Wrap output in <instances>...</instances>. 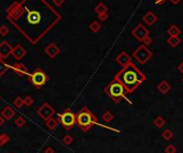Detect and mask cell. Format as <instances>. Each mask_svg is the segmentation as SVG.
I'll return each mask as SVG.
<instances>
[{
  "instance_id": "1",
  "label": "cell",
  "mask_w": 183,
  "mask_h": 153,
  "mask_svg": "<svg viewBox=\"0 0 183 153\" xmlns=\"http://www.w3.org/2000/svg\"><path fill=\"white\" fill-rule=\"evenodd\" d=\"M115 80L121 82L128 93L135 91L141 82H145V75L135 64L129 63L116 74Z\"/></svg>"
},
{
  "instance_id": "2",
  "label": "cell",
  "mask_w": 183,
  "mask_h": 153,
  "mask_svg": "<svg viewBox=\"0 0 183 153\" xmlns=\"http://www.w3.org/2000/svg\"><path fill=\"white\" fill-rule=\"evenodd\" d=\"M105 91L107 92V94L111 97V99L115 101V102H119L121 99L126 97V89L123 85L121 84L117 80H114L113 82H111L108 87L105 89Z\"/></svg>"
},
{
  "instance_id": "3",
  "label": "cell",
  "mask_w": 183,
  "mask_h": 153,
  "mask_svg": "<svg viewBox=\"0 0 183 153\" xmlns=\"http://www.w3.org/2000/svg\"><path fill=\"white\" fill-rule=\"evenodd\" d=\"M75 123H78V125L82 128L84 131L88 130L93 124L97 123V119L93 116V114L88 109L84 108L82 111L77 116V121Z\"/></svg>"
},
{
  "instance_id": "4",
  "label": "cell",
  "mask_w": 183,
  "mask_h": 153,
  "mask_svg": "<svg viewBox=\"0 0 183 153\" xmlns=\"http://www.w3.org/2000/svg\"><path fill=\"white\" fill-rule=\"evenodd\" d=\"M132 34L134 36L135 39H137L138 41H140L141 43H143V45L148 46L150 44H152L153 40L152 38L150 36V32L145 26L142 24L137 25L132 31Z\"/></svg>"
},
{
  "instance_id": "5",
  "label": "cell",
  "mask_w": 183,
  "mask_h": 153,
  "mask_svg": "<svg viewBox=\"0 0 183 153\" xmlns=\"http://www.w3.org/2000/svg\"><path fill=\"white\" fill-rule=\"evenodd\" d=\"M152 56H153L152 51H150L145 45H143V44L140 45L139 47L133 53V57L141 64H145V62L149 61L150 59L152 58Z\"/></svg>"
},
{
  "instance_id": "6",
  "label": "cell",
  "mask_w": 183,
  "mask_h": 153,
  "mask_svg": "<svg viewBox=\"0 0 183 153\" xmlns=\"http://www.w3.org/2000/svg\"><path fill=\"white\" fill-rule=\"evenodd\" d=\"M75 121H77V116L69 109L65 110L63 114L58 115V122H59L63 126H65L67 130H69L70 128H72L73 125L75 124Z\"/></svg>"
},
{
  "instance_id": "7",
  "label": "cell",
  "mask_w": 183,
  "mask_h": 153,
  "mask_svg": "<svg viewBox=\"0 0 183 153\" xmlns=\"http://www.w3.org/2000/svg\"><path fill=\"white\" fill-rule=\"evenodd\" d=\"M30 80L35 87L41 88L45 85V82H47V77L42 70L38 69L37 71H35L34 73L30 75Z\"/></svg>"
},
{
  "instance_id": "8",
  "label": "cell",
  "mask_w": 183,
  "mask_h": 153,
  "mask_svg": "<svg viewBox=\"0 0 183 153\" xmlns=\"http://www.w3.org/2000/svg\"><path fill=\"white\" fill-rule=\"evenodd\" d=\"M54 114H55V110L53 109L47 103H44L41 107L38 109V115L40 116L42 119H44V120H47V119L52 118V116L54 115Z\"/></svg>"
},
{
  "instance_id": "9",
  "label": "cell",
  "mask_w": 183,
  "mask_h": 153,
  "mask_svg": "<svg viewBox=\"0 0 183 153\" xmlns=\"http://www.w3.org/2000/svg\"><path fill=\"white\" fill-rule=\"evenodd\" d=\"M44 51H45V54H47L50 58H55L57 55L59 54L60 49L55 43H51V44H49L47 47H45Z\"/></svg>"
},
{
  "instance_id": "10",
  "label": "cell",
  "mask_w": 183,
  "mask_h": 153,
  "mask_svg": "<svg viewBox=\"0 0 183 153\" xmlns=\"http://www.w3.org/2000/svg\"><path fill=\"white\" fill-rule=\"evenodd\" d=\"M12 46L10 45V43H8L7 41H2L0 43V56L1 58H7L9 55L12 53Z\"/></svg>"
},
{
  "instance_id": "11",
  "label": "cell",
  "mask_w": 183,
  "mask_h": 153,
  "mask_svg": "<svg viewBox=\"0 0 183 153\" xmlns=\"http://www.w3.org/2000/svg\"><path fill=\"white\" fill-rule=\"evenodd\" d=\"M116 62L124 68V66L128 65L129 63H132V59H130V57L128 56L127 53L122 51L121 54L117 55V57H116Z\"/></svg>"
},
{
  "instance_id": "12",
  "label": "cell",
  "mask_w": 183,
  "mask_h": 153,
  "mask_svg": "<svg viewBox=\"0 0 183 153\" xmlns=\"http://www.w3.org/2000/svg\"><path fill=\"white\" fill-rule=\"evenodd\" d=\"M142 21H143V23L145 24H147L148 26H152L157 22V16L155 15L154 12L149 11V12L145 13V16L142 17Z\"/></svg>"
},
{
  "instance_id": "13",
  "label": "cell",
  "mask_w": 183,
  "mask_h": 153,
  "mask_svg": "<svg viewBox=\"0 0 183 153\" xmlns=\"http://www.w3.org/2000/svg\"><path fill=\"white\" fill-rule=\"evenodd\" d=\"M12 56L16 59V60H21L24 56L26 55V51L23 48V46L21 45H15L12 48Z\"/></svg>"
},
{
  "instance_id": "14",
  "label": "cell",
  "mask_w": 183,
  "mask_h": 153,
  "mask_svg": "<svg viewBox=\"0 0 183 153\" xmlns=\"http://www.w3.org/2000/svg\"><path fill=\"white\" fill-rule=\"evenodd\" d=\"M40 18H41V16L36 11H30L28 13V15H27V21H28L29 24H32V25L38 24L40 22Z\"/></svg>"
},
{
  "instance_id": "15",
  "label": "cell",
  "mask_w": 183,
  "mask_h": 153,
  "mask_svg": "<svg viewBox=\"0 0 183 153\" xmlns=\"http://www.w3.org/2000/svg\"><path fill=\"white\" fill-rule=\"evenodd\" d=\"M167 34L169 36H179L181 34V29L175 24H172L167 29Z\"/></svg>"
},
{
  "instance_id": "16",
  "label": "cell",
  "mask_w": 183,
  "mask_h": 153,
  "mask_svg": "<svg viewBox=\"0 0 183 153\" xmlns=\"http://www.w3.org/2000/svg\"><path fill=\"white\" fill-rule=\"evenodd\" d=\"M14 115H15V111H14L13 108H11L10 106H7L2 111V117L5 118V119H7V120L13 118L14 117Z\"/></svg>"
},
{
  "instance_id": "17",
  "label": "cell",
  "mask_w": 183,
  "mask_h": 153,
  "mask_svg": "<svg viewBox=\"0 0 183 153\" xmlns=\"http://www.w3.org/2000/svg\"><path fill=\"white\" fill-rule=\"evenodd\" d=\"M166 42H167L171 47H177V46H179V44L181 43V40L179 36H169Z\"/></svg>"
},
{
  "instance_id": "18",
  "label": "cell",
  "mask_w": 183,
  "mask_h": 153,
  "mask_svg": "<svg viewBox=\"0 0 183 153\" xmlns=\"http://www.w3.org/2000/svg\"><path fill=\"white\" fill-rule=\"evenodd\" d=\"M95 12L97 13V14L107 13V12H108V7H107V5L105 4V3H102V2L98 3V4L95 7Z\"/></svg>"
},
{
  "instance_id": "19",
  "label": "cell",
  "mask_w": 183,
  "mask_h": 153,
  "mask_svg": "<svg viewBox=\"0 0 183 153\" xmlns=\"http://www.w3.org/2000/svg\"><path fill=\"white\" fill-rule=\"evenodd\" d=\"M57 125H58V121L53 119V118H50L47 120V126L50 130H55L57 128Z\"/></svg>"
},
{
  "instance_id": "20",
  "label": "cell",
  "mask_w": 183,
  "mask_h": 153,
  "mask_svg": "<svg viewBox=\"0 0 183 153\" xmlns=\"http://www.w3.org/2000/svg\"><path fill=\"white\" fill-rule=\"evenodd\" d=\"M88 27H90V29L93 31V32H98V31L101 29V25L98 23V22H96V21L92 22V23L90 24V26H88Z\"/></svg>"
},
{
  "instance_id": "21",
  "label": "cell",
  "mask_w": 183,
  "mask_h": 153,
  "mask_svg": "<svg viewBox=\"0 0 183 153\" xmlns=\"http://www.w3.org/2000/svg\"><path fill=\"white\" fill-rule=\"evenodd\" d=\"M169 89H170V86L166 82H162L158 85V90H160L162 93H166L167 91H169Z\"/></svg>"
},
{
  "instance_id": "22",
  "label": "cell",
  "mask_w": 183,
  "mask_h": 153,
  "mask_svg": "<svg viewBox=\"0 0 183 153\" xmlns=\"http://www.w3.org/2000/svg\"><path fill=\"white\" fill-rule=\"evenodd\" d=\"M13 69H14V71L17 73L18 75H24L25 74V68H24V65H22V64H15V65H13Z\"/></svg>"
},
{
  "instance_id": "23",
  "label": "cell",
  "mask_w": 183,
  "mask_h": 153,
  "mask_svg": "<svg viewBox=\"0 0 183 153\" xmlns=\"http://www.w3.org/2000/svg\"><path fill=\"white\" fill-rule=\"evenodd\" d=\"M102 119L105 122H110V121L113 119V116H112V114H111L110 111H106L102 115Z\"/></svg>"
},
{
  "instance_id": "24",
  "label": "cell",
  "mask_w": 183,
  "mask_h": 153,
  "mask_svg": "<svg viewBox=\"0 0 183 153\" xmlns=\"http://www.w3.org/2000/svg\"><path fill=\"white\" fill-rule=\"evenodd\" d=\"M9 28L8 26L5 25H2L1 27H0V34H1V36H7L9 34Z\"/></svg>"
},
{
  "instance_id": "25",
  "label": "cell",
  "mask_w": 183,
  "mask_h": 153,
  "mask_svg": "<svg viewBox=\"0 0 183 153\" xmlns=\"http://www.w3.org/2000/svg\"><path fill=\"white\" fill-rule=\"evenodd\" d=\"M7 70H8V65H7V64L2 61V59H1V60H0V76L5 74V72H7Z\"/></svg>"
},
{
  "instance_id": "26",
  "label": "cell",
  "mask_w": 183,
  "mask_h": 153,
  "mask_svg": "<svg viewBox=\"0 0 183 153\" xmlns=\"http://www.w3.org/2000/svg\"><path fill=\"white\" fill-rule=\"evenodd\" d=\"M23 105H24V99H22V97H16V99L14 100V106H15V107L21 108Z\"/></svg>"
},
{
  "instance_id": "27",
  "label": "cell",
  "mask_w": 183,
  "mask_h": 153,
  "mask_svg": "<svg viewBox=\"0 0 183 153\" xmlns=\"http://www.w3.org/2000/svg\"><path fill=\"white\" fill-rule=\"evenodd\" d=\"M14 122H15V124L17 125L18 128H22V126H24V125H25L26 120L24 119L23 117H18L17 119H16V120L14 121Z\"/></svg>"
},
{
  "instance_id": "28",
  "label": "cell",
  "mask_w": 183,
  "mask_h": 153,
  "mask_svg": "<svg viewBox=\"0 0 183 153\" xmlns=\"http://www.w3.org/2000/svg\"><path fill=\"white\" fill-rule=\"evenodd\" d=\"M32 103H34V100H32L31 97H26L25 99H24V105L28 106V107L32 105Z\"/></svg>"
},
{
  "instance_id": "29",
  "label": "cell",
  "mask_w": 183,
  "mask_h": 153,
  "mask_svg": "<svg viewBox=\"0 0 183 153\" xmlns=\"http://www.w3.org/2000/svg\"><path fill=\"white\" fill-rule=\"evenodd\" d=\"M109 15L108 13H101V14H98V19L100 22H106L108 19Z\"/></svg>"
},
{
  "instance_id": "30",
  "label": "cell",
  "mask_w": 183,
  "mask_h": 153,
  "mask_svg": "<svg viewBox=\"0 0 183 153\" xmlns=\"http://www.w3.org/2000/svg\"><path fill=\"white\" fill-rule=\"evenodd\" d=\"M9 140V137H8V135L7 134H2V135H0V145L2 146V145H5L7 141Z\"/></svg>"
},
{
  "instance_id": "31",
  "label": "cell",
  "mask_w": 183,
  "mask_h": 153,
  "mask_svg": "<svg viewBox=\"0 0 183 153\" xmlns=\"http://www.w3.org/2000/svg\"><path fill=\"white\" fill-rule=\"evenodd\" d=\"M72 143V138H71V136L67 135V136H65L64 138V143L65 145H69V143Z\"/></svg>"
},
{
  "instance_id": "32",
  "label": "cell",
  "mask_w": 183,
  "mask_h": 153,
  "mask_svg": "<svg viewBox=\"0 0 183 153\" xmlns=\"http://www.w3.org/2000/svg\"><path fill=\"white\" fill-rule=\"evenodd\" d=\"M53 3H54L56 7H62L65 3V0H53Z\"/></svg>"
},
{
  "instance_id": "33",
  "label": "cell",
  "mask_w": 183,
  "mask_h": 153,
  "mask_svg": "<svg viewBox=\"0 0 183 153\" xmlns=\"http://www.w3.org/2000/svg\"><path fill=\"white\" fill-rule=\"evenodd\" d=\"M154 1H155V3H156V4H163L166 0H154Z\"/></svg>"
},
{
  "instance_id": "34",
  "label": "cell",
  "mask_w": 183,
  "mask_h": 153,
  "mask_svg": "<svg viewBox=\"0 0 183 153\" xmlns=\"http://www.w3.org/2000/svg\"><path fill=\"white\" fill-rule=\"evenodd\" d=\"M170 1H171L172 4H178V3H180L182 0H170Z\"/></svg>"
},
{
  "instance_id": "35",
  "label": "cell",
  "mask_w": 183,
  "mask_h": 153,
  "mask_svg": "<svg viewBox=\"0 0 183 153\" xmlns=\"http://www.w3.org/2000/svg\"><path fill=\"white\" fill-rule=\"evenodd\" d=\"M178 69H179V71H180V72H182V73H183V61L181 62V63H180V65L178 66Z\"/></svg>"
},
{
  "instance_id": "36",
  "label": "cell",
  "mask_w": 183,
  "mask_h": 153,
  "mask_svg": "<svg viewBox=\"0 0 183 153\" xmlns=\"http://www.w3.org/2000/svg\"><path fill=\"white\" fill-rule=\"evenodd\" d=\"M45 153H54V150L52 148H47V150H45Z\"/></svg>"
},
{
  "instance_id": "37",
  "label": "cell",
  "mask_w": 183,
  "mask_h": 153,
  "mask_svg": "<svg viewBox=\"0 0 183 153\" xmlns=\"http://www.w3.org/2000/svg\"><path fill=\"white\" fill-rule=\"evenodd\" d=\"M5 123V118L3 117H0V125H2Z\"/></svg>"
},
{
  "instance_id": "38",
  "label": "cell",
  "mask_w": 183,
  "mask_h": 153,
  "mask_svg": "<svg viewBox=\"0 0 183 153\" xmlns=\"http://www.w3.org/2000/svg\"><path fill=\"white\" fill-rule=\"evenodd\" d=\"M1 59H2V58H1V56H0V60H1Z\"/></svg>"
}]
</instances>
